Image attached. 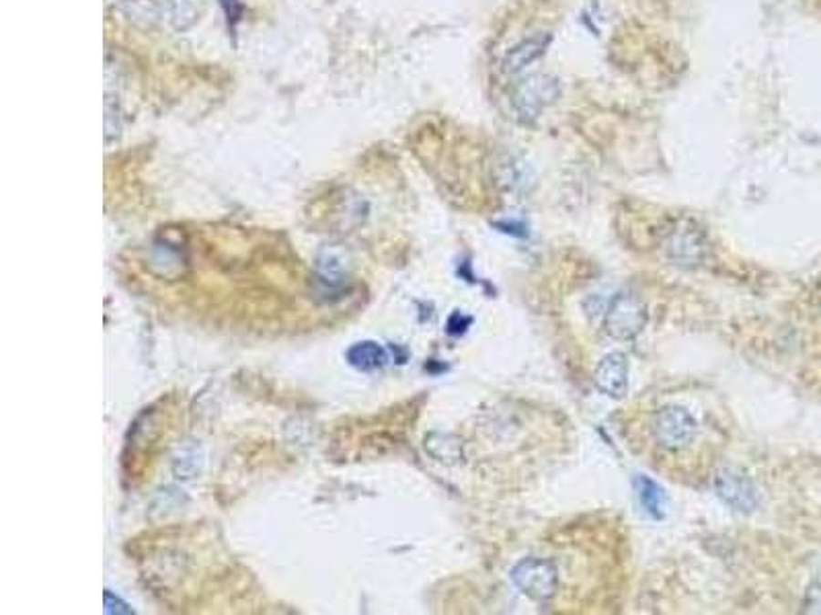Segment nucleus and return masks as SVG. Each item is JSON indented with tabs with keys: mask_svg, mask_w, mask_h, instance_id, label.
<instances>
[{
	"mask_svg": "<svg viewBox=\"0 0 821 615\" xmlns=\"http://www.w3.org/2000/svg\"><path fill=\"white\" fill-rule=\"evenodd\" d=\"M561 97V85L550 74H530L517 82L512 95V105L522 121L530 123L538 119L542 111L555 105Z\"/></svg>",
	"mask_w": 821,
	"mask_h": 615,
	"instance_id": "1",
	"label": "nucleus"
},
{
	"mask_svg": "<svg viewBox=\"0 0 821 615\" xmlns=\"http://www.w3.org/2000/svg\"><path fill=\"white\" fill-rule=\"evenodd\" d=\"M512 582L532 601H548L556 593L558 570L545 558H524L512 569Z\"/></svg>",
	"mask_w": 821,
	"mask_h": 615,
	"instance_id": "2",
	"label": "nucleus"
},
{
	"mask_svg": "<svg viewBox=\"0 0 821 615\" xmlns=\"http://www.w3.org/2000/svg\"><path fill=\"white\" fill-rule=\"evenodd\" d=\"M647 324V308L637 295L618 293L606 312L604 331L614 341H632L643 333Z\"/></svg>",
	"mask_w": 821,
	"mask_h": 615,
	"instance_id": "3",
	"label": "nucleus"
},
{
	"mask_svg": "<svg viewBox=\"0 0 821 615\" xmlns=\"http://www.w3.org/2000/svg\"><path fill=\"white\" fill-rule=\"evenodd\" d=\"M696 429L694 416L680 406L661 408L653 418L655 441L670 451L688 447L696 437Z\"/></svg>",
	"mask_w": 821,
	"mask_h": 615,
	"instance_id": "4",
	"label": "nucleus"
},
{
	"mask_svg": "<svg viewBox=\"0 0 821 615\" xmlns=\"http://www.w3.org/2000/svg\"><path fill=\"white\" fill-rule=\"evenodd\" d=\"M594 382L599 392H604L606 396L622 398L629 390L627 357H624L622 353H610V355H606L596 367Z\"/></svg>",
	"mask_w": 821,
	"mask_h": 615,
	"instance_id": "5",
	"label": "nucleus"
},
{
	"mask_svg": "<svg viewBox=\"0 0 821 615\" xmlns=\"http://www.w3.org/2000/svg\"><path fill=\"white\" fill-rule=\"evenodd\" d=\"M714 487H717L719 497L729 507H733L735 511L750 513L758 505L752 482L733 470H721L717 474V480H714Z\"/></svg>",
	"mask_w": 821,
	"mask_h": 615,
	"instance_id": "6",
	"label": "nucleus"
},
{
	"mask_svg": "<svg viewBox=\"0 0 821 615\" xmlns=\"http://www.w3.org/2000/svg\"><path fill=\"white\" fill-rule=\"evenodd\" d=\"M550 37L548 33H536V36H530L522 39L520 44H515L509 52L504 56V62H501V70L509 77H515V74H522L528 66H532L534 62H538L542 56L546 54V49L550 46Z\"/></svg>",
	"mask_w": 821,
	"mask_h": 615,
	"instance_id": "7",
	"label": "nucleus"
},
{
	"mask_svg": "<svg viewBox=\"0 0 821 615\" xmlns=\"http://www.w3.org/2000/svg\"><path fill=\"white\" fill-rule=\"evenodd\" d=\"M635 490H637V497L645 511L651 515L653 519H663L665 507H668V498H665V492L660 484L653 482L651 478H647V476H637Z\"/></svg>",
	"mask_w": 821,
	"mask_h": 615,
	"instance_id": "8",
	"label": "nucleus"
},
{
	"mask_svg": "<svg viewBox=\"0 0 821 615\" xmlns=\"http://www.w3.org/2000/svg\"><path fill=\"white\" fill-rule=\"evenodd\" d=\"M348 361L349 364L359 369V372H372V369L382 367L386 361H389V355L386 351L376 344L372 341H364L353 344V347L348 351Z\"/></svg>",
	"mask_w": 821,
	"mask_h": 615,
	"instance_id": "9",
	"label": "nucleus"
},
{
	"mask_svg": "<svg viewBox=\"0 0 821 615\" xmlns=\"http://www.w3.org/2000/svg\"><path fill=\"white\" fill-rule=\"evenodd\" d=\"M668 249L678 261L684 259L694 261L702 249L701 236H698V232H694V228H678L673 230V234L670 236Z\"/></svg>",
	"mask_w": 821,
	"mask_h": 615,
	"instance_id": "10",
	"label": "nucleus"
},
{
	"mask_svg": "<svg viewBox=\"0 0 821 615\" xmlns=\"http://www.w3.org/2000/svg\"><path fill=\"white\" fill-rule=\"evenodd\" d=\"M427 449H430V454L442 459V462H454V459L460 457V446L452 437H446V435H433L430 443H427Z\"/></svg>",
	"mask_w": 821,
	"mask_h": 615,
	"instance_id": "11",
	"label": "nucleus"
},
{
	"mask_svg": "<svg viewBox=\"0 0 821 615\" xmlns=\"http://www.w3.org/2000/svg\"><path fill=\"white\" fill-rule=\"evenodd\" d=\"M803 613H821V582H816L807 589L803 601Z\"/></svg>",
	"mask_w": 821,
	"mask_h": 615,
	"instance_id": "12",
	"label": "nucleus"
},
{
	"mask_svg": "<svg viewBox=\"0 0 821 615\" xmlns=\"http://www.w3.org/2000/svg\"><path fill=\"white\" fill-rule=\"evenodd\" d=\"M220 6H222V11H224V15H226L230 27H236V23L241 21V16H243L241 0H220Z\"/></svg>",
	"mask_w": 821,
	"mask_h": 615,
	"instance_id": "13",
	"label": "nucleus"
},
{
	"mask_svg": "<svg viewBox=\"0 0 821 615\" xmlns=\"http://www.w3.org/2000/svg\"><path fill=\"white\" fill-rule=\"evenodd\" d=\"M471 323H473L471 318L458 314V312H456V314H452V318L448 320V333L450 334H462Z\"/></svg>",
	"mask_w": 821,
	"mask_h": 615,
	"instance_id": "14",
	"label": "nucleus"
},
{
	"mask_svg": "<svg viewBox=\"0 0 821 615\" xmlns=\"http://www.w3.org/2000/svg\"><path fill=\"white\" fill-rule=\"evenodd\" d=\"M105 607H107V613H131V610L130 607L123 603V601H120L118 597L113 599V595L109 593V590H105Z\"/></svg>",
	"mask_w": 821,
	"mask_h": 615,
	"instance_id": "15",
	"label": "nucleus"
}]
</instances>
